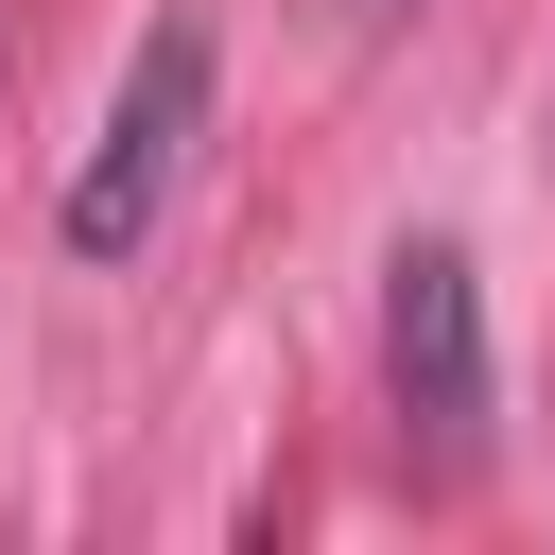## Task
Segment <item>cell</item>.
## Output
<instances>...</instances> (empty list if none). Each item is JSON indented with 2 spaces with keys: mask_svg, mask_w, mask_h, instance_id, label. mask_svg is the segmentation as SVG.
<instances>
[{
  "mask_svg": "<svg viewBox=\"0 0 555 555\" xmlns=\"http://www.w3.org/2000/svg\"><path fill=\"white\" fill-rule=\"evenodd\" d=\"M191 139H208V17H156L139 69H121V104H104V139H87V173H69V243L139 260L156 208H173V173H191Z\"/></svg>",
  "mask_w": 555,
  "mask_h": 555,
  "instance_id": "2",
  "label": "cell"
},
{
  "mask_svg": "<svg viewBox=\"0 0 555 555\" xmlns=\"http://www.w3.org/2000/svg\"><path fill=\"white\" fill-rule=\"evenodd\" d=\"M382 382H399V451L434 486H468L486 468V278H468V243L382 260Z\"/></svg>",
  "mask_w": 555,
  "mask_h": 555,
  "instance_id": "1",
  "label": "cell"
}]
</instances>
